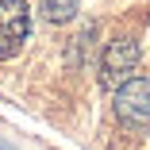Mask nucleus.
Wrapping results in <instances>:
<instances>
[{
	"label": "nucleus",
	"instance_id": "f257e3e1",
	"mask_svg": "<svg viewBox=\"0 0 150 150\" xmlns=\"http://www.w3.org/2000/svg\"><path fill=\"white\" fill-rule=\"evenodd\" d=\"M31 39V4L27 0H0V62H8Z\"/></svg>",
	"mask_w": 150,
	"mask_h": 150
},
{
	"label": "nucleus",
	"instance_id": "f03ea898",
	"mask_svg": "<svg viewBox=\"0 0 150 150\" xmlns=\"http://www.w3.org/2000/svg\"><path fill=\"white\" fill-rule=\"evenodd\" d=\"M135 66H139V42L131 35L112 39L104 46V54H100V85L104 88H119L123 81H131Z\"/></svg>",
	"mask_w": 150,
	"mask_h": 150
},
{
	"label": "nucleus",
	"instance_id": "7ed1b4c3",
	"mask_svg": "<svg viewBox=\"0 0 150 150\" xmlns=\"http://www.w3.org/2000/svg\"><path fill=\"white\" fill-rule=\"evenodd\" d=\"M115 115L127 127L150 123V77H131L115 88Z\"/></svg>",
	"mask_w": 150,
	"mask_h": 150
},
{
	"label": "nucleus",
	"instance_id": "20e7f679",
	"mask_svg": "<svg viewBox=\"0 0 150 150\" xmlns=\"http://www.w3.org/2000/svg\"><path fill=\"white\" fill-rule=\"evenodd\" d=\"M42 16L50 23H69L77 16V0H42Z\"/></svg>",
	"mask_w": 150,
	"mask_h": 150
}]
</instances>
